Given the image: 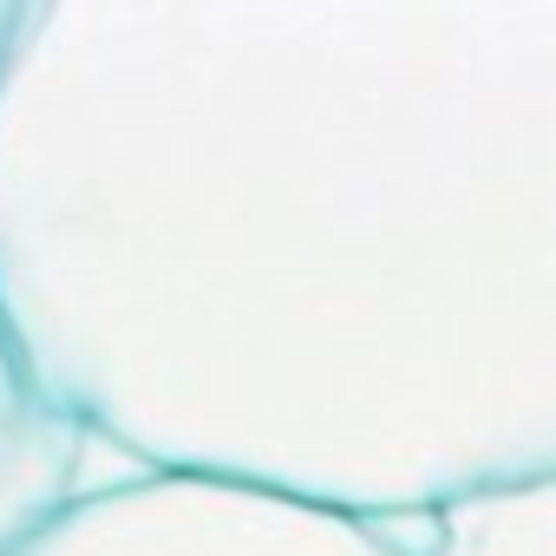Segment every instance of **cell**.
I'll use <instances>...</instances> for the list:
<instances>
[{"mask_svg": "<svg viewBox=\"0 0 556 556\" xmlns=\"http://www.w3.org/2000/svg\"><path fill=\"white\" fill-rule=\"evenodd\" d=\"M86 432L53 406L40 374L27 367L8 315H0V556H14L47 517H60L86 484Z\"/></svg>", "mask_w": 556, "mask_h": 556, "instance_id": "obj_3", "label": "cell"}, {"mask_svg": "<svg viewBox=\"0 0 556 556\" xmlns=\"http://www.w3.org/2000/svg\"><path fill=\"white\" fill-rule=\"evenodd\" d=\"M21 14H27V0H0V66H8V47L21 34Z\"/></svg>", "mask_w": 556, "mask_h": 556, "instance_id": "obj_5", "label": "cell"}, {"mask_svg": "<svg viewBox=\"0 0 556 556\" xmlns=\"http://www.w3.org/2000/svg\"><path fill=\"white\" fill-rule=\"evenodd\" d=\"M0 315L138 471L380 530L549 478L556 0L27 8Z\"/></svg>", "mask_w": 556, "mask_h": 556, "instance_id": "obj_1", "label": "cell"}, {"mask_svg": "<svg viewBox=\"0 0 556 556\" xmlns=\"http://www.w3.org/2000/svg\"><path fill=\"white\" fill-rule=\"evenodd\" d=\"M14 556H413V543L275 491L131 471L79 491Z\"/></svg>", "mask_w": 556, "mask_h": 556, "instance_id": "obj_2", "label": "cell"}, {"mask_svg": "<svg viewBox=\"0 0 556 556\" xmlns=\"http://www.w3.org/2000/svg\"><path fill=\"white\" fill-rule=\"evenodd\" d=\"M413 556H556V471L426 517Z\"/></svg>", "mask_w": 556, "mask_h": 556, "instance_id": "obj_4", "label": "cell"}]
</instances>
